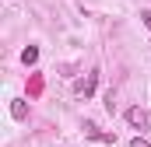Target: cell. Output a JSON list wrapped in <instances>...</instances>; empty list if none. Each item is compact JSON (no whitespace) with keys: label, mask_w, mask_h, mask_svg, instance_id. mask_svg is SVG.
<instances>
[{"label":"cell","mask_w":151,"mask_h":147,"mask_svg":"<svg viewBox=\"0 0 151 147\" xmlns=\"http://www.w3.org/2000/svg\"><path fill=\"white\" fill-rule=\"evenodd\" d=\"M127 123H130L134 130H148V126H151V116L141 109V105H130V109H127Z\"/></svg>","instance_id":"6da1fadb"},{"label":"cell","mask_w":151,"mask_h":147,"mask_svg":"<svg viewBox=\"0 0 151 147\" xmlns=\"http://www.w3.org/2000/svg\"><path fill=\"white\" fill-rule=\"evenodd\" d=\"M11 116H14V119H25V116H28V102H25V98H11Z\"/></svg>","instance_id":"3957f363"},{"label":"cell","mask_w":151,"mask_h":147,"mask_svg":"<svg viewBox=\"0 0 151 147\" xmlns=\"http://www.w3.org/2000/svg\"><path fill=\"white\" fill-rule=\"evenodd\" d=\"M35 60H39V49H35V46H28V49H21V63H25V67H32Z\"/></svg>","instance_id":"277c9868"},{"label":"cell","mask_w":151,"mask_h":147,"mask_svg":"<svg viewBox=\"0 0 151 147\" xmlns=\"http://www.w3.org/2000/svg\"><path fill=\"white\" fill-rule=\"evenodd\" d=\"M95 84H99V74H88L84 81H77V95H84V98H88V95L95 91Z\"/></svg>","instance_id":"7a4b0ae2"},{"label":"cell","mask_w":151,"mask_h":147,"mask_svg":"<svg viewBox=\"0 0 151 147\" xmlns=\"http://www.w3.org/2000/svg\"><path fill=\"white\" fill-rule=\"evenodd\" d=\"M130 147H151V144L144 140V137H134V140H130Z\"/></svg>","instance_id":"8992f818"},{"label":"cell","mask_w":151,"mask_h":147,"mask_svg":"<svg viewBox=\"0 0 151 147\" xmlns=\"http://www.w3.org/2000/svg\"><path fill=\"white\" fill-rule=\"evenodd\" d=\"M39 91H42V77L35 74V77H32V84H28V95H39Z\"/></svg>","instance_id":"5b68a950"},{"label":"cell","mask_w":151,"mask_h":147,"mask_svg":"<svg viewBox=\"0 0 151 147\" xmlns=\"http://www.w3.org/2000/svg\"><path fill=\"white\" fill-rule=\"evenodd\" d=\"M141 21H144V25L151 28V11H141Z\"/></svg>","instance_id":"52a82bcc"}]
</instances>
